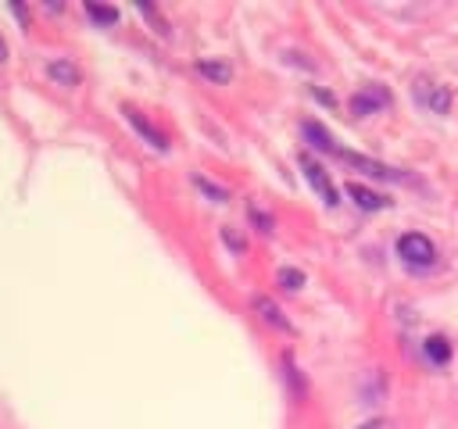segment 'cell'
<instances>
[{"label":"cell","instance_id":"1","mask_svg":"<svg viewBox=\"0 0 458 429\" xmlns=\"http://www.w3.org/2000/svg\"><path fill=\"white\" fill-rule=\"evenodd\" d=\"M397 257H401L404 265H411V268H429V265L437 261V247H433V240L422 236V232H404V236L397 240Z\"/></svg>","mask_w":458,"mask_h":429},{"label":"cell","instance_id":"2","mask_svg":"<svg viewBox=\"0 0 458 429\" xmlns=\"http://www.w3.org/2000/svg\"><path fill=\"white\" fill-rule=\"evenodd\" d=\"M333 157H340V161H344V164H351V168H361V172H365V175H372V179H394V182H408V175H404V172H397V168H390V164H383V161H376V157L354 154V150H347V147H340V143H336Z\"/></svg>","mask_w":458,"mask_h":429},{"label":"cell","instance_id":"3","mask_svg":"<svg viewBox=\"0 0 458 429\" xmlns=\"http://www.w3.org/2000/svg\"><path fill=\"white\" fill-rule=\"evenodd\" d=\"M297 161H301V172H304V179L311 182V189H315V193H318V197H322V200L333 207V204L340 200V193H336V186H333L329 172H326V168H322V164H318L311 154H301Z\"/></svg>","mask_w":458,"mask_h":429},{"label":"cell","instance_id":"4","mask_svg":"<svg viewBox=\"0 0 458 429\" xmlns=\"http://www.w3.org/2000/svg\"><path fill=\"white\" fill-rule=\"evenodd\" d=\"M390 104V93L379 86V82H369V86H361L354 97H351V111L354 114H372V111H379V107H386Z\"/></svg>","mask_w":458,"mask_h":429},{"label":"cell","instance_id":"5","mask_svg":"<svg viewBox=\"0 0 458 429\" xmlns=\"http://www.w3.org/2000/svg\"><path fill=\"white\" fill-rule=\"evenodd\" d=\"M411 93H415V100H422V104H426L429 111H437V114H444V111L451 107V93H447L444 86L429 82V79H415Z\"/></svg>","mask_w":458,"mask_h":429},{"label":"cell","instance_id":"6","mask_svg":"<svg viewBox=\"0 0 458 429\" xmlns=\"http://www.w3.org/2000/svg\"><path fill=\"white\" fill-rule=\"evenodd\" d=\"M347 197H351L361 211H383V207H390V200H386L383 193H376V189H369V186H361V182H347Z\"/></svg>","mask_w":458,"mask_h":429},{"label":"cell","instance_id":"7","mask_svg":"<svg viewBox=\"0 0 458 429\" xmlns=\"http://www.w3.org/2000/svg\"><path fill=\"white\" fill-rule=\"evenodd\" d=\"M125 118H129V125H132V129H136V132H140V136H143L150 147H157V150H165V147H168V143H165V132H161V129H154V125H150V122H147L140 111L125 107Z\"/></svg>","mask_w":458,"mask_h":429},{"label":"cell","instance_id":"8","mask_svg":"<svg viewBox=\"0 0 458 429\" xmlns=\"http://www.w3.org/2000/svg\"><path fill=\"white\" fill-rule=\"evenodd\" d=\"M301 132H304V139L311 143V147H318V150H326V154H333L336 150V139L329 136V129L322 125V122H301Z\"/></svg>","mask_w":458,"mask_h":429},{"label":"cell","instance_id":"9","mask_svg":"<svg viewBox=\"0 0 458 429\" xmlns=\"http://www.w3.org/2000/svg\"><path fill=\"white\" fill-rule=\"evenodd\" d=\"M254 311L268 322V325H276V329H286L290 332V322L283 318V311H279V304H272L268 297H254Z\"/></svg>","mask_w":458,"mask_h":429},{"label":"cell","instance_id":"10","mask_svg":"<svg viewBox=\"0 0 458 429\" xmlns=\"http://www.w3.org/2000/svg\"><path fill=\"white\" fill-rule=\"evenodd\" d=\"M47 75H50V79H57L61 86H75V82H79V68H75L72 61H64V57L50 61V64H47Z\"/></svg>","mask_w":458,"mask_h":429},{"label":"cell","instance_id":"11","mask_svg":"<svg viewBox=\"0 0 458 429\" xmlns=\"http://www.w3.org/2000/svg\"><path fill=\"white\" fill-rule=\"evenodd\" d=\"M197 72L208 75L211 82H229V79H233V68H229L225 61H211V57H200V61H197Z\"/></svg>","mask_w":458,"mask_h":429},{"label":"cell","instance_id":"12","mask_svg":"<svg viewBox=\"0 0 458 429\" xmlns=\"http://www.w3.org/2000/svg\"><path fill=\"white\" fill-rule=\"evenodd\" d=\"M422 350H426V358H429L433 365H447V361H451V343H447L444 336H429V340L422 343Z\"/></svg>","mask_w":458,"mask_h":429},{"label":"cell","instance_id":"13","mask_svg":"<svg viewBox=\"0 0 458 429\" xmlns=\"http://www.w3.org/2000/svg\"><path fill=\"white\" fill-rule=\"evenodd\" d=\"M86 14L93 21H100V25H114L118 21V11L114 7H100V4H86Z\"/></svg>","mask_w":458,"mask_h":429},{"label":"cell","instance_id":"14","mask_svg":"<svg viewBox=\"0 0 458 429\" xmlns=\"http://www.w3.org/2000/svg\"><path fill=\"white\" fill-rule=\"evenodd\" d=\"M279 282H283L286 290H301V286H304V275H301L297 268H279Z\"/></svg>","mask_w":458,"mask_h":429},{"label":"cell","instance_id":"15","mask_svg":"<svg viewBox=\"0 0 458 429\" xmlns=\"http://www.w3.org/2000/svg\"><path fill=\"white\" fill-rule=\"evenodd\" d=\"M193 182H197V186H200V189H204V193H208L211 200H218V204L225 200V189H222V186H215V182H208V179H200V175H197Z\"/></svg>","mask_w":458,"mask_h":429},{"label":"cell","instance_id":"16","mask_svg":"<svg viewBox=\"0 0 458 429\" xmlns=\"http://www.w3.org/2000/svg\"><path fill=\"white\" fill-rule=\"evenodd\" d=\"M4 57H7V46H4V39H0V61H4Z\"/></svg>","mask_w":458,"mask_h":429}]
</instances>
